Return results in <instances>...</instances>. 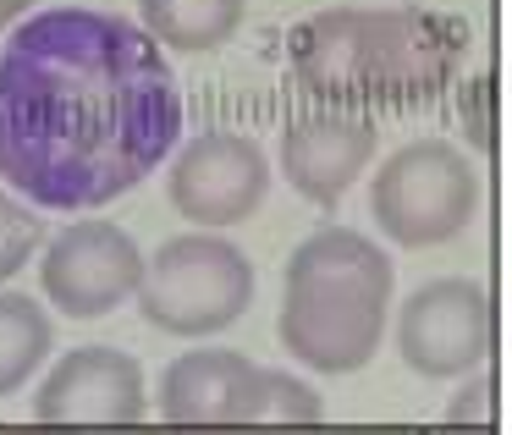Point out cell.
<instances>
[{
    "instance_id": "obj_1",
    "label": "cell",
    "mask_w": 512,
    "mask_h": 435,
    "mask_svg": "<svg viewBox=\"0 0 512 435\" xmlns=\"http://www.w3.org/2000/svg\"><path fill=\"white\" fill-rule=\"evenodd\" d=\"M177 133L171 61L127 17L56 6L0 50V182L39 210H100L133 193Z\"/></svg>"
},
{
    "instance_id": "obj_2",
    "label": "cell",
    "mask_w": 512,
    "mask_h": 435,
    "mask_svg": "<svg viewBox=\"0 0 512 435\" xmlns=\"http://www.w3.org/2000/svg\"><path fill=\"white\" fill-rule=\"evenodd\" d=\"M287 61L303 94L369 116L452 89L468 61V28L430 6H336L292 28Z\"/></svg>"
},
{
    "instance_id": "obj_3",
    "label": "cell",
    "mask_w": 512,
    "mask_h": 435,
    "mask_svg": "<svg viewBox=\"0 0 512 435\" xmlns=\"http://www.w3.org/2000/svg\"><path fill=\"white\" fill-rule=\"evenodd\" d=\"M391 314V259L353 226H320L287 259L276 336L320 375H353L375 358Z\"/></svg>"
},
{
    "instance_id": "obj_4",
    "label": "cell",
    "mask_w": 512,
    "mask_h": 435,
    "mask_svg": "<svg viewBox=\"0 0 512 435\" xmlns=\"http://www.w3.org/2000/svg\"><path fill=\"white\" fill-rule=\"evenodd\" d=\"M138 314L166 336H215L254 303V265L221 232L166 237L144 259L138 276Z\"/></svg>"
},
{
    "instance_id": "obj_5",
    "label": "cell",
    "mask_w": 512,
    "mask_h": 435,
    "mask_svg": "<svg viewBox=\"0 0 512 435\" xmlns=\"http://www.w3.org/2000/svg\"><path fill=\"white\" fill-rule=\"evenodd\" d=\"M479 210V171L446 138L402 144L369 182V215L402 248L452 243Z\"/></svg>"
},
{
    "instance_id": "obj_6",
    "label": "cell",
    "mask_w": 512,
    "mask_h": 435,
    "mask_svg": "<svg viewBox=\"0 0 512 435\" xmlns=\"http://www.w3.org/2000/svg\"><path fill=\"white\" fill-rule=\"evenodd\" d=\"M397 353L424 380H457L490 353V292L474 276L424 281L397 309Z\"/></svg>"
},
{
    "instance_id": "obj_7",
    "label": "cell",
    "mask_w": 512,
    "mask_h": 435,
    "mask_svg": "<svg viewBox=\"0 0 512 435\" xmlns=\"http://www.w3.org/2000/svg\"><path fill=\"white\" fill-rule=\"evenodd\" d=\"M149 413V386L133 353L122 347H72L45 375L34 397V419L45 430H127Z\"/></svg>"
},
{
    "instance_id": "obj_8",
    "label": "cell",
    "mask_w": 512,
    "mask_h": 435,
    "mask_svg": "<svg viewBox=\"0 0 512 435\" xmlns=\"http://www.w3.org/2000/svg\"><path fill=\"white\" fill-rule=\"evenodd\" d=\"M144 276V254L116 221H72L61 237L45 248V298L56 303L67 320H100V314L122 309L138 292Z\"/></svg>"
},
{
    "instance_id": "obj_9",
    "label": "cell",
    "mask_w": 512,
    "mask_h": 435,
    "mask_svg": "<svg viewBox=\"0 0 512 435\" xmlns=\"http://www.w3.org/2000/svg\"><path fill=\"white\" fill-rule=\"evenodd\" d=\"M166 193L182 221L193 226H237L265 204L270 193V160L243 133H199L177 149Z\"/></svg>"
},
{
    "instance_id": "obj_10",
    "label": "cell",
    "mask_w": 512,
    "mask_h": 435,
    "mask_svg": "<svg viewBox=\"0 0 512 435\" xmlns=\"http://www.w3.org/2000/svg\"><path fill=\"white\" fill-rule=\"evenodd\" d=\"M375 144V116L320 105V111L287 122V133H281V177L292 182V193L331 210L364 177V166L375 160Z\"/></svg>"
},
{
    "instance_id": "obj_11",
    "label": "cell",
    "mask_w": 512,
    "mask_h": 435,
    "mask_svg": "<svg viewBox=\"0 0 512 435\" xmlns=\"http://www.w3.org/2000/svg\"><path fill=\"white\" fill-rule=\"evenodd\" d=\"M259 364L237 347H199L166 364L160 375V419L182 430H237L248 424Z\"/></svg>"
},
{
    "instance_id": "obj_12",
    "label": "cell",
    "mask_w": 512,
    "mask_h": 435,
    "mask_svg": "<svg viewBox=\"0 0 512 435\" xmlns=\"http://www.w3.org/2000/svg\"><path fill=\"white\" fill-rule=\"evenodd\" d=\"M248 0H138V17H144V34L155 45H171L182 56H199V50H221L226 39L243 28Z\"/></svg>"
},
{
    "instance_id": "obj_13",
    "label": "cell",
    "mask_w": 512,
    "mask_h": 435,
    "mask_svg": "<svg viewBox=\"0 0 512 435\" xmlns=\"http://www.w3.org/2000/svg\"><path fill=\"white\" fill-rule=\"evenodd\" d=\"M50 314L28 292H0V397L17 391L50 353Z\"/></svg>"
},
{
    "instance_id": "obj_14",
    "label": "cell",
    "mask_w": 512,
    "mask_h": 435,
    "mask_svg": "<svg viewBox=\"0 0 512 435\" xmlns=\"http://www.w3.org/2000/svg\"><path fill=\"white\" fill-rule=\"evenodd\" d=\"M320 397L309 380L287 375V369H259L254 375V397H248V424H320Z\"/></svg>"
},
{
    "instance_id": "obj_15",
    "label": "cell",
    "mask_w": 512,
    "mask_h": 435,
    "mask_svg": "<svg viewBox=\"0 0 512 435\" xmlns=\"http://www.w3.org/2000/svg\"><path fill=\"white\" fill-rule=\"evenodd\" d=\"M39 243H45V221H39L28 204H17L12 193L0 188V281L17 276V270L34 259Z\"/></svg>"
},
{
    "instance_id": "obj_16",
    "label": "cell",
    "mask_w": 512,
    "mask_h": 435,
    "mask_svg": "<svg viewBox=\"0 0 512 435\" xmlns=\"http://www.w3.org/2000/svg\"><path fill=\"white\" fill-rule=\"evenodd\" d=\"M28 6H34V0H0V34H6V28H12Z\"/></svg>"
},
{
    "instance_id": "obj_17",
    "label": "cell",
    "mask_w": 512,
    "mask_h": 435,
    "mask_svg": "<svg viewBox=\"0 0 512 435\" xmlns=\"http://www.w3.org/2000/svg\"><path fill=\"white\" fill-rule=\"evenodd\" d=\"M0 435H72V430H45V424H39V430H0Z\"/></svg>"
}]
</instances>
